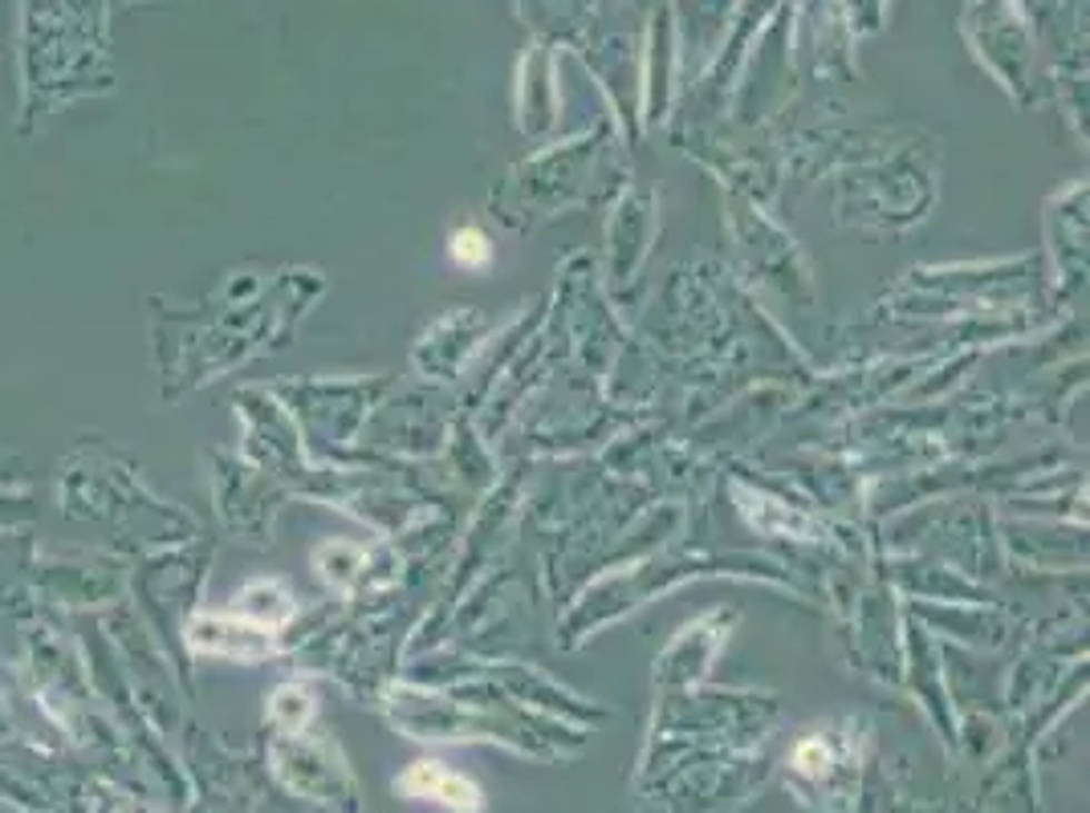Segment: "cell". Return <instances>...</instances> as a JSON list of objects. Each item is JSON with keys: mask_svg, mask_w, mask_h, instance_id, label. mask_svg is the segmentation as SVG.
<instances>
[{"mask_svg": "<svg viewBox=\"0 0 1090 813\" xmlns=\"http://www.w3.org/2000/svg\"><path fill=\"white\" fill-rule=\"evenodd\" d=\"M448 248H452V260H456L460 269H488V260H493V245H488V236L480 232V228H460V232H452Z\"/></svg>", "mask_w": 1090, "mask_h": 813, "instance_id": "obj_2", "label": "cell"}, {"mask_svg": "<svg viewBox=\"0 0 1090 813\" xmlns=\"http://www.w3.org/2000/svg\"><path fill=\"white\" fill-rule=\"evenodd\" d=\"M407 793H415V797H436V802H444V805H452V810H480V790H476L473 781H464V777H456V773H448V769H439V765H415L412 773H404V781H399Z\"/></svg>", "mask_w": 1090, "mask_h": 813, "instance_id": "obj_1", "label": "cell"}]
</instances>
